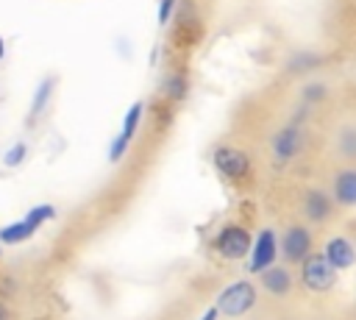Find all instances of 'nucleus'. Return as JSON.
Returning a JSON list of instances; mask_svg holds the SVG:
<instances>
[{"instance_id": "6", "label": "nucleus", "mask_w": 356, "mask_h": 320, "mask_svg": "<svg viewBox=\"0 0 356 320\" xmlns=\"http://www.w3.org/2000/svg\"><path fill=\"white\" fill-rule=\"evenodd\" d=\"M211 161H214V167H217L222 175H228V178H242V175L250 170L248 153L239 150V147H231V145L217 147L214 156H211Z\"/></svg>"}, {"instance_id": "2", "label": "nucleus", "mask_w": 356, "mask_h": 320, "mask_svg": "<svg viewBox=\"0 0 356 320\" xmlns=\"http://www.w3.org/2000/svg\"><path fill=\"white\" fill-rule=\"evenodd\" d=\"M300 281L312 292H328L337 284V270L328 264V259L323 253H309L300 262Z\"/></svg>"}, {"instance_id": "1", "label": "nucleus", "mask_w": 356, "mask_h": 320, "mask_svg": "<svg viewBox=\"0 0 356 320\" xmlns=\"http://www.w3.org/2000/svg\"><path fill=\"white\" fill-rule=\"evenodd\" d=\"M253 306H256V287H253L250 281H245V278L228 284V287L217 295V303H214L217 314H225V317H242V314H248Z\"/></svg>"}, {"instance_id": "13", "label": "nucleus", "mask_w": 356, "mask_h": 320, "mask_svg": "<svg viewBox=\"0 0 356 320\" xmlns=\"http://www.w3.org/2000/svg\"><path fill=\"white\" fill-rule=\"evenodd\" d=\"M142 111H145V103L142 100H136L128 111H125V120H122V131H120V136L122 139H134V134H136V128H139V122H142Z\"/></svg>"}, {"instance_id": "23", "label": "nucleus", "mask_w": 356, "mask_h": 320, "mask_svg": "<svg viewBox=\"0 0 356 320\" xmlns=\"http://www.w3.org/2000/svg\"><path fill=\"white\" fill-rule=\"evenodd\" d=\"M217 317H220V314H217V309L211 306V309H206V312H203V317H200V320H217Z\"/></svg>"}, {"instance_id": "12", "label": "nucleus", "mask_w": 356, "mask_h": 320, "mask_svg": "<svg viewBox=\"0 0 356 320\" xmlns=\"http://www.w3.org/2000/svg\"><path fill=\"white\" fill-rule=\"evenodd\" d=\"M39 228L36 225H31L28 220H19V223H11V225H3L0 228V242H6V245H19V242H25L28 237H33Z\"/></svg>"}, {"instance_id": "22", "label": "nucleus", "mask_w": 356, "mask_h": 320, "mask_svg": "<svg viewBox=\"0 0 356 320\" xmlns=\"http://www.w3.org/2000/svg\"><path fill=\"white\" fill-rule=\"evenodd\" d=\"M25 159V145L19 142V145H14V150H8L6 156H3V161L8 164V167H14V164H19Z\"/></svg>"}, {"instance_id": "21", "label": "nucleus", "mask_w": 356, "mask_h": 320, "mask_svg": "<svg viewBox=\"0 0 356 320\" xmlns=\"http://www.w3.org/2000/svg\"><path fill=\"white\" fill-rule=\"evenodd\" d=\"M175 6H178V0H159V25L170 22V17L175 14Z\"/></svg>"}, {"instance_id": "16", "label": "nucleus", "mask_w": 356, "mask_h": 320, "mask_svg": "<svg viewBox=\"0 0 356 320\" xmlns=\"http://www.w3.org/2000/svg\"><path fill=\"white\" fill-rule=\"evenodd\" d=\"M339 150L348 159H356V128H342L339 134Z\"/></svg>"}, {"instance_id": "24", "label": "nucleus", "mask_w": 356, "mask_h": 320, "mask_svg": "<svg viewBox=\"0 0 356 320\" xmlns=\"http://www.w3.org/2000/svg\"><path fill=\"white\" fill-rule=\"evenodd\" d=\"M0 320H11V312L6 309V303L0 301Z\"/></svg>"}, {"instance_id": "11", "label": "nucleus", "mask_w": 356, "mask_h": 320, "mask_svg": "<svg viewBox=\"0 0 356 320\" xmlns=\"http://www.w3.org/2000/svg\"><path fill=\"white\" fill-rule=\"evenodd\" d=\"M261 284L270 295H289L292 292V273L286 267H278V264H270L267 270H261Z\"/></svg>"}, {"instance_id": "4", "label": "nucleus", "mask_w": 356, "mask_h": 320, "mask_svg": "<svg viewBox=\"0 0 356 320\" xmlns=\"http://www.w3.org/2000/svg\"><path fill=\"white\" fill-rule=\"evenodd\" d=\"M275 253H278V237H275V231L273 228H261L259 237L250 245V262H248L250 273L267 270L275 262Z\"/></svg>"}, {"instance_id": "14", "label": "nucleus", "mask_w": 356, "mask_h": 320, "mask_svg": "<svg viewBox=\"0 0 356 320\" xmlns=\"http://www.w3.org/2000/svg\"><path fill=\"white\" fill-rule=\"evenodd\" d=\"M53 86H56V81H53V78H44V81L39 83V89L33 92V106H31V114H33V117L44 111V106H47V100H50V95H53Z\"/></svg>"}, {"instance_id": "7", "label": "nucleus", "mask_w": 356, "mask_h": 320, "mask_svg": "<svg viewBox=\"0 0 356 320\" xmlns=\"http://www.w3.org/2000/svg\"><path fill=\"white\" fill-rule=\"evenodd\" d=\"M281 250H284V256H286L289 264L303 262V259L312 253V234H309V228H303V225H289V228L284 231V237H281Z\"/></svg>"}, {"instance_id": "25", "label": "nucleus", "mask_w": 356, "mask_h": 320, "mask_svg": "<svg viewBox=\"0 0 356 320\" xmlns=\"http://www.w3.org/2000/svg\"><path fill=\"white\" fill-rule=\"evenodd\" d=\"M3 50H6V47H3V39H0V58H3Z\"/></svg>"}, {"instance_id": "8", "label": "nucleus", "mask_w": 356, "mask_h": 320, "mask_svg": "<svg viewBox=\"0 0 356 320\" xmlns=\"http://www.w3.org/2000/svg\"><path fill=\"white\" fill-rule=\"evenodd\" d=\"M323 256H325V259H328V264L339 273V270H348V267L356 262V248H353L345 237H331V239L325 242Z\"/></svg>"}, {"instance_id": "18", "label": "nucleus", "mask_w": 356, "mask_h": 320, "mask_svg": "<svg viewBox=\"0 0 356 320\" xmlns=\"http://www.w3.org/2000/svg\"><path fill=\"white\" fill-rule=\"evenodd\" d=\"M325 97V86L320 83V81H312V83H306L303 86V100L312 106V103H320Z\"/></svg>"}, {"instance_id": "19", "label": "nucleus", "mask_w": 356, "mask_h": 320, "mask_svg": "<svg viewBox=\"0 0 356 320\" xmlns=\"http://www.w3.org/2000/svg\"><path fill=\"white\" fill-rule=\"evenodd\" d=\"M184 92H186L184 78H181V75H172V78L167 81V95H170L172 100H181V97H184Z\"/></svg>"}, {"instance_id": "9", "label": "nucleus", "mask_w": 356, "mask_h": 320, "mask_svg": "<svg viewBox=\"0 0 356 320\" xmlns=\"http://www.w3.org/2000/svg\"><path fill=\"white\" fill-rule=\"evenodd\" d=\"M303 217L312 223H325L331 217V195L323 189H306L303 195Z\"/></svg>"}, {"instance_id": "20", "label": "nucleus", "mask_w": 356, "mask_h": 320, "mask_svg": "<svg viewBox=\"0 0 356 320\" xmlns=\"http://www.w3.org/2000/svg\"><path fill=\"white\" fill-rule=\"evenodd\" d=\"M128 145H131V142H128V139H122V136L117 134V139L111 142V150H108V161H120V159L125 156V150H128Z\"/></svg>"}, {"instance_id": "5", "label": "nucleus", "mask_w": 356, "mask_h": 320, "mask_svg": "<svg viewBox=\"0 0 356 320\" xmlns=\"http://www.w3.org/2000/svg\"><path fill=\"white\" fill-rule=\"evenodd\" d=\"M300 147H303V128H300L298 120L286 122V125L273 136V156H275L278 161L295 159V156L300 153Z\"/></svg>"}, {"instance_id": "10", "label": "nucleus", "mask_w": 356, "mask_h": 320, "mask_svg": "<svg viewBox=\"0 0 356 320\" xmlns=\"http://www.w3.org/2000/svg\"><path fill=\"white\" fill-rule=\"evenodd\" d=\"M334 200L339 206H356V167H345L334 178Z\"/></svg>"}, {"instance_id": "3", "label": "nucleus", "mask_w": 356, "mask_h": 320, "mask_svg": "<svg viewBox=\"0 0 356 320\" xmlns=\"http://www.w3.org/2000/svg\"><path fill=\"white\" fill-rule=\"evenodd\" d=\"M250 245H253V237H250L248 228H242V225H225V228L217 234V239H214L217 253H220L222 259H231V262L248 256V253H250Z\"/></svg>"}, {"instance_id": "17", "label": "nucleus", "mask_w": 356, "mask_h": 320, "mask_svg": "<svg viewBox=\"0 0 356 320\" xmlns=\"http://www.w3.org/2000/svg\"><path fill=\"white\" fill-rule=\"evenodd\" d=\"M317 64H320V56H314V53H298V56L289 58V70H292V72L309 70V67H317Z\"/></svg>"}, {"instance_id": "15", "label": "nucleus", "mask_w": 356, "mask_h": 320, "mask_svg": "<svg viewBox=\"0 0 356 320\" xmlns=\"http://www.w3.org/2000/svg\"><path fill=\"white\" fill-rule=\"evenodd\" d=\"M56 217V209L50 206V203H42V206H33L28 214H25V220L31 223V225H42V223H47V220H53Z\"/></svg>"}]
</instances>
